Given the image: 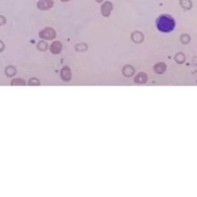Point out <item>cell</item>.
I'll return each mask as SVG.
<instances>
[{"instance_id":"obj_1","label":"cell","mask_w":197,"mask_h":197,"mask_svg":"<svg viewBox=\"0 0 197 197\" xmlns=\"http://www.w3.org/2000/svg\"><path fill=\"white\" fill-rule=\"evenodd\" d=\"M174 26V20L168 15H161L157 20V27L162 32H169L173 29Z\"/></svg>"},{"instance_id":"obj_2","label":"cell","mask_w":197,"mask_h":197,"mask_svg":"<svg viewBox=\"0 0 197 197\" xmlns=\"http://www.w3.org/2000/svg\"><path fill=\"white\" fill-rule=\"evenodd\" d=\"M55 32L53 29L52 28H46L43 30H42L39 32V36L42 38L47 40H51L55 37Z\"/></svg>"},{"instance_id":"obj_3","label":"cell","mask_w":197,"mask_h":197,"mask_svg":"<svg viewBox=\"0 0 197 197\" xmlns=\"http://www.w3.org/2000/svg\"><path fill=\"white\" fill-rule=\"evenodd\" d=\"M54 2L52 0H39L37 2V7L40 10H48L53 6Z\"/></svg>"},{"instance_id":"obj_4","label":"cell","mask_w":197,"mask_h":197,"mask_svg":"<svg viewBox=\"0 0 197 197\" xmlns=\"http://www.w3.org/2000/svg\"><path fill=\"white\" fill-rule=\"evenodd\" d=\"M112 9V5L111 2H106L103 3V4L102 5L101 7V12L102 14H103V15H104V16H109Z\"/></svg>"},{"instance_id":"obj_5","label":"cell","mask_w":197,"mask_h":197,"mask_svg":"<svg viewBox=\"0 0 197 197\" xmlns=\"http://www.w3.org/2000/svg\"><path fill=\"white\" fill-rule=\"evenodd\" d=\"M62 49V44L60 42H55L52 44L50 47V50L52 53L54 54H58L61 52Z\"/></svg>"},{"instance_id":"obj_6","label":"cell","mask_w":197,"mask_h":197,"mask_svg":"<svg viewBox=\"0 0 197 197\" xmlns=\"http://www.w3.org/2000/svg\"><path fill=\"white\" fill-rule=\"evenodd\" d=\"M38 48L39 49V50H45V49H47V44L44 42H38Z\"/></svg>"},{"instance_id":"obj_7","label":"cell","mask_w":197,"mask_h":197,"mask_svg":"<svg viewBox=\"0 0 197 197\" xmlns=\"http://www.w3.org/2000/svg\"><path fill=\"white\" fill-rule=\"evenodd\" d=\"M6 18H5L4 16H2V15H0V26L5 24V23H6Z\"/></svg>"},{"instance_id":"obj_8","label":"cell","mask_w":197,"mask_h":197,"mask_svg":"<svg viewBox=\"0 0 197 197\" xmlns=\"http://www.w3.org/2000/svg\"><path fill=\"white\" fill-rule=\"evenodd\" d=\"M4 49V44L2 43V42L0 41V51H2Z\"/></svg>"},{"instance_id":"obj_9","label":"cell","mask_w":197,"mask_h":197,"mask_svg":"<svg viewBox=\"0 0 197 197\" xmlns=\"http://www.w3.org/2000/svg\"><path fill=\"white\" fill-rule=\"evenodd\" d=\"M95 1H96L97 2H103V0H95Z\"/></svg>"},{"instance_id":"obj_10","label":"cell","mask_w":197,"mask_h":197,"mask_svg":"<svg viewBox=\"0 0 197 197\" xmlns=\"http://www.w3.org/2000/svg\"><path fill=\"white\" fill-rule=\"evenodd\" d=\"M60 1H62V2H69V1H70V0H60Z\"/></svg>"}]
</instances>
